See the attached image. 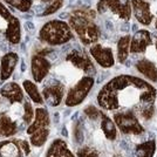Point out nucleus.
<instances>
[{
	"instance_id": "obj_29",
	"label": "nucleus",
	"mask_w": 157,
	"mask_h": 157,
	"mask_svg": "<svg viewBox=\"0 0 157 157\" xmlns=\"http://www.w3.org/2000/svg\"><path fill=\"white\" fill-rule=\"evenodd\" d=\"M34 116H35V111L33 109L32 105L29 102H25V105H24V116H22L25 123L29 124L34 120Z\"/></svg>"
},
{
	"instance_id": "obj_4",
	"label": "nucleus",
	"mask_w": 157,
	"mask_h": 157,
	"mask_svg": "<svg viewBox=\"0 0 157 157\" xmlns=\"http://www.w3.org/2000/svg\"><path fill=\"white\" fill-rule=\"evenodd\" d=\"M114 121L124 135H141L144 132V128L141 125L134 110L118 111L114 115Z\"/></svg>"
},
{
	"instance_id": "obj_19",
	"label": "nucleus",
	"mask_w": 157,
	"mask_h": 157,
	"mask_svg": "<svg viewBox=\"0 0 157 157\" xmlns=\"http://www.w3.org/2000/svg\"><path fill=\"white\" fill-rule=\"evenodd\" d=\"M18 131V125L15 121H12L11 117L5 114H0V136L2 137H11L17 134Z\"/></svg>"
},
{
	"instance_id": "obj_20",
	"label": "nucleus",
	"mask_w": 157,
	"mask_h": 157,
	"mask_svg": "<svg viewBox=\"0 0 157 157\" xmlns=\"http://www.w3.org/2000/svg\"><path fill=\"white\" fill-rule=\"evenodd\" d=\"M22 154L18 140L0 142V157H21Z\"/></svg>"
},
{
	"instance_id": "obj_24",
	"label": "nucleus",
	"mask_w": 157,
	"mask_h": 157,
	"mask_svg": "<svg viewBox=\"0 0 157 157\" xmlns=\"http://www.w3.org/2000/svg\"><path fill=\"white\" fill-rule=\"evenodd\" d=\"M156 150V143L155 140H151L148 142H144L135 147V151L137 157H154Z\"/></svg>"
},
{
	"instance_id": "obj_10",
	"label": "nucleus",
	"mask_w": 157,
	"mask_h": 157,
	"mask_svg": "<svg viewBox=\"0 0 157 157\" xmlns=\"http://www.w3.org/2000/svg\"><path fill=\"white\" fill-rule=\"evenodd\" d=\"M89 53L94 58V60L103 68H110L115 63L114 54L109 47H103L100 44H94L90 47Z\"/></svg>"
},
{
	"instance_id": "obj_1",
	"label": "nucleus",
	"mask_w": 157,
	"mask_h": 157,
	"mask_svg": "<svg viewBox=\"0 0 157 157\" xmlns=\"http://www.w3.org/2000/svg\"><path fill=\"white\" fill-rule=\"evenodd\" d=\"M156 89L142 78L118 75L107 82L98 94V103L105 110H134L145 120L154 116Z\"/></svg>"
},
{
	"instance_id": "obj_14",
	"label": "nucleus",
	"mask_w": 157,
	"mask_h": 157,
	"mask_svg": "<svg viewBox=\"0 0 157 157\" xmlns=\"http://www.w3.org/2000/svg\"><path fill=\"white\" fill-rule=\"evenodd\" d=\"M0 94L10 103H20L24 100V92L17 82H8L0 88Z\"/></svg>"
},
{
	"instance_id": "obj_21",
	"label": "nucleus",
	"mask_w": 157,
	"mask_h": 157,
	"mask_svg": "<svg viewBox=\"0 0 157 157\" xmlns=\"http://www.w3.org/2000/svg\"><path fill=\"white\" fill-rule=\"evenodd\" d=\"M101 128L108 140L114 141L117 137V129H116L115 122H113L111 118H109L105 114H101Z\"/></svg>"
},
{
	"instance_id": "obj_34",
	"label": "nucleus",
	"mask_w": 157,
	"mask_h": 157,
	"mask_svg": "<svg viewBox=\"0 0 157 157\" xmlns=\"http://www.w3.org/2000/svg\"><path fill=\"white\" fill-rule=\"evenodd\" d=\"M155 26H156V28H157V19H156V22H155Z\"/></svg>"
},
{
	"instance_id": "obj_35",
	"label": "nucleus",
	"mask_w": 157,
	"mask_h": 157,
	"mask_svg": "<svg viewBox=\"0 0 157 157\" xmlns=\"http://www.w3.org/2000/svg\"><path fill=\"white\" fill-rule=\"evenodd\" d=\"M155 46H156V51H157V40H156V45H155Z\"/></svg>"
},
{
	"instance_id": "obj_33",
	"label": "nucleus",
	"mask_w": 157,
	"mask_h": 157,
	"mask_svg": "<svg viewBox=\"0 0 157 157\" xmlns=\"http://www.w3.org/2000/svg\"><path fill=\"white\" fill-rule=\"evenodd\" d=\"M41 1H44V2H49V1H53V0H41Z\"/></svg>"
},
{
	"instance_id": "obj_28",
	"label": "nucleus",
	"mask_w": 157,
	"mask_h": 157,
	"mask_svg": "<svg viewBox=\"0 0 157 157\" xmlns=\"http://www.w3.org/2000/svg\"><path fill=\"white\" fill-rule=\"evenodd\" d=\"M62 5H63V0H53L52 2L45 8L44 13L41 14V15H42V17H47V15L54 14L62 7Z\"/></svg>"
},
{
	"instance_id": "obj_5",
	"label": "nucleus",
	"mask_w": 157,
	"mask_h": 157,
	"mask_svg": "<svg viewBox=\"0 0 157 157\" xmlns=\"http://www.w3.org/2000/svg\"><path fill=\"white\" fill-rule=\"evenodd\" d=\"M94 86V78L89 75L83 76L76 85L68 92L65 103L67 107H76L82 103Z\"/></svg>"
},
{
	"instance_id": "obj_27",
	"label": "nucleus",
	"mask_w": 157,
	"mask_h": 157,
	"mask_svg": "<svg viewBox=\"0 0 157 157\" xmlns=\"http://www.w3.org/2000/svg\"><path fill=\"white\" fill-rule=\"evenodd\" d=\"M11 17H12L11 12L0 1V31H2V28L6 29V26L7 24H8V21H10V19H11Z\"/></svg>"
},
{
	"instance_id": "obj_32",
	"label": "nucleus",
	"mask_w": 157,
	"mask_h": 157,
	"mask_svg": "<svg viewBox=\"0 0 157 157\" xmlns=\"http://www.w3.org/2000/svg\"><path fill=\"white\" fill-rule=\"evenodd\" d=\"M18 143H19L20 148H21V150L24 152V155H29V152H31V144L28 143L27 141L25 140H18Z\"/></svg>"
},
{
	"instance_id": "obj_2",
	"label": "nucleus",
	"mask_w": 157,
	"mask_h": 157,
	"mask_svg": "<svg viewBox=\"0 0 157 157\" xmlns=\"http://www.w3.org/2000/svg\"><path fill=\"white\" fill-rule=\"evenodd\" d=\"M94 19L95 13L87 10H74L69 14L68 25L85 45L95 44L101 35L100 27Z\"/></svg>"
},
{
	"instance_id": "obj_6",
	"label": "nucleus",
	"mask_w": 157,
	"mask_h": 157,
	"mask_svg": "<svg viewBox=\"0 0 157 157\" xmlns=\"http://www.w3.org/2000/svg\"><path fill=\"white\" fill-rule=\"evenodd\" d=\"M110 11L124 21H129L131 17V1L130 0H98V12L105 13Z\"/></svg>"
},
{
	"instance_id": "obj_16",
	"label": "nucleus",
	"mask_w": 157,
	"mask_h": 157,
	"mask_svg": "<svg viewBox=\"0 0 157 157\" xmlns=\"http://www.w3.org/2000/svg\"><path fill=\"white\" fill-rule=\"evenodd\" d=\"M4 32H5L6 39L11 44H13V45L19 44L20 40H21V26H20L19 19L17 17L12 15L10 21H8V24H7L6 29Z\"/></svg>"
},
{
	"instance_id": "obj_22",
	"label": "nucleus",
	"mask_w": 157,
	"mask_h": 157,
	"mask_svg": "<svg viewBox=\"0 0 157 157\" xmlns=\"http://www.w3.org/2000/svg\"><path fill=\"white\" fill-rule=\"evenodd\" d=\"M130 39L129 35H124L117 41V59L120 63H124L125 60L128 59L130 52Z\"/></svg>"
},
{
	"instance_id": "obj_3",
	"label": "nucleus",
	"mask_w": 157,
	"mask_h": 157,
	"mask_svg": "<svg viewBox=\"0 0 157 157\" xmlns=\"http://www.w3.org/2000/svg\"><path fill=\"white\" fill-rule=\"evenodd\" d=\"M73 38L71 26L62 20H52L46 22L39 32V39L49 46H59Z\"/></svg>"
},
{
	"instance_id": "obj_7",
	"label": "nucleus",
	"mask_w": 157,
	"mask_h": 157,
	"mask_svg": "<svg viewBox=\"0 0 157 157\" xmlns=\"http://www.w3.org/2000/svg\"><path fill=\"white\" fill-rule=\"evenodd\" d=\"M67 61H69L73 63L74 67H76L78 69H81L82 72H85L88 75L95 74V66L93 63L90 58L88 56V54L85 51H78V49H73L67 54Z\"/></svg>"
},
{
	"instance_id": "obj_15",
	"label": "nucleus",
	"mask_w": 157,
	"mask_h": 157,
	"mask_svg": "<svg viewBox=\"0 0 157 157\" xmlns=\"http://www.w3.org/2000/svg\"><path fill=\"white\" fill-rule=\"evenodd\" d=\"M18 60H19L18 54L13 52L7 53L1 58V61H0V78L2 81H6L7 78H11V75L14 72V68L18 63Z\"/></svg>"
},
{
	"instance_id": "obj_18",
	"label": "nucleus",
	"mask_w": 157,
	"mask_h": 157,
	"mask_svg": "<svg viewBox=\"0 0 157 157\" xmlns=\"http://www.w3.org/2000/svg\"><path fill=\"white\" fill-rule=\"evenodd\" d=\"M136 69L141 74H143L147 78H149L151 81H157V67L154 62H151L150 60L140 59L136 62Z\"/></svg>"
},
{
	"instance_id": "obj_25",
	"label": "nucleus",
	"mask_w": 157,
	"mask_h": 157,
	"mask_svg": "<svg viewBox=\"0 0 157 157\" xmlns=\"http://www.w3.org/2000/svg\"><path fill=\"white\" fill-rule=\"evenodd\" d=\"M48 135H49V130L38 131V132H34L32 135H29L31 145H34V147H41V145H44V144L46 143Z\"/></svg>"
},
{
	"instance_id": "obj_31",
	"label": "nucleus",
	"mask_w": 157,
	"mask_h": 157,
	"mask_svg": "<svg viewBox=\"0 0 157 157\" xmlns=\"http://www.w3.org/2000/svg\"><path fill=\"white\" fill-rule=\"evenodd\" d=\"M85 114L90 118V120H96L98 117L101 116L102 113L98 110L96 107H94V105H88L85 109Z\"/></svg>"
},
{
	"instance_id": "obj_11",
	"label": "nucleus",
	"mask_w": 157,
	"mask_h": 157,
	"mask_svg": "<svg viewBox=\"0 0 157 157\" xmlns=\"http://www.w3.org/2000/svg\"><path fill=\"white\" fill-rule=\"evenodd\" d=\"M63 95H65V87L59 82L47 85L42 89V98L52 107H58L62 102Z\"/></svg>"
},
{
	"instance_id": "obj_26",
	"label": "nucleus",
	"mask_w": 157,
	"mask_h": 157,
	"mask_svg": "<svg viewBox=\"0 0 157 157\" xmlns=\"http://www.w3.org/2000/svg\"><path fill=\"white\" fill-rule=\"evenodd\" d=\"M10 6L17 8L20 12H28L33 5V0H4Z\"/></svg>"
},
{
	"instance_id": "obj_12",
	"label": "nucleus",
	"mask_w": 157,
	"mask_h": 157,
	"mask_svg": "<svg viewBox=\"0 0 157 157\" xmlns=\"http://www.w3.org/2000/svg\"><path fill=\"white\" fill-rule=\"evenodd\" d=\"M49 127H51V118H49L48 111L45 108H36L34 121L32 124L27 128V134L32 135L38 131L49 130Z\"/></svg>"
},
{
	"instance_id": "obj_23",
	"label": "nucleus",
	"mask_w": 157,
	"mask_h": 157,
	"mask_svg": "<svg viewBox=\"0 0 157 157\" xmlns=\"http://www.w3.org/2000/svg\"><path fill=\"white\" fill-rule=\"evenodd\" d=\"M22 87H24L25 92L28 94V96L31 98V100L34 103H36V105H42L44 103V98H42L41 93L39 92L38 87L34 82L29 81V80H25L22 82Z\"/></svg>"
},
{
	"instance_id": "obj_8",
	"label": "nucleus",
	"mask_w": 157,
	"mask_h": 157,
	"mask_svg": "<svg viewBox=\"0 0 157 157\" xmlns=\"http://www.w3.org/2000/svg\"><path fill=\"white\" fill-rule=\"evenodd\" d=\"M52 68V63L46 59V56L41 53L33 55L31 60V69H32V76L35 82H41L44 78L48 75V73Z\"/></svg>"
},
{
	"instance_id": "obj_17",
	"label": "nucleus",
	"mask_w": 157,
	"mask_h": 157,
	"mask_svg": "<svg viewBox=\"0 0 157 157\" xmlns=\"http://www.w3.org/2000/svg\"><path fill=\"white\" fill-rule=\"evenodd\" d=\"M46 157H75L73 152L67 147V144L63 140H55L51 144L49 149L47 151Z\"/></svg>"
},
{
	"instance_id": "obj_9",
	"label": "nucleus",
	"mask_w": 157,
	"mask_h": 157,
	"mask_svg": "<svg viewBox=\"0 0 157 157\" xmlns=\"http://www.w3.org/2000/svg\"><path fill=\"white\" fill-rule=\"evenodd\" d=\"M131 11L135 14L136 20L144 26H149L154 19L148 0H131Z\"/></svg>"
},
{
	"instance_id": "obj_30",
	"label": "nucleus",
	"mask_w": 157,
	"mask_h": 157,
	"mask_svg": "<svg viewBox=\"0 0 157 157\" xmlns=\"http://www.w3.org/2000/svg\"><path fill=\"white\" fill-rule=\"evenodd\" d=\"M78 157H98V151L92 147H83L78 150Z\"/></svg>"
},
{
	"instance_id": "obj_13",
	"label": "nucleus",
	"mask_w": 157,
	"mask_h": 157,
	"mask_svg": "<svg viewBox=\"0 0 157 157\" xmlns=\"http://www.w3.org/2000/svg\"><path fill=\"white\" fill-rule=\"evenodd\" d=\"M151 35L147 29H140L130 39V53H143L151 45Z\"/></svg>"
}]
</instances>
